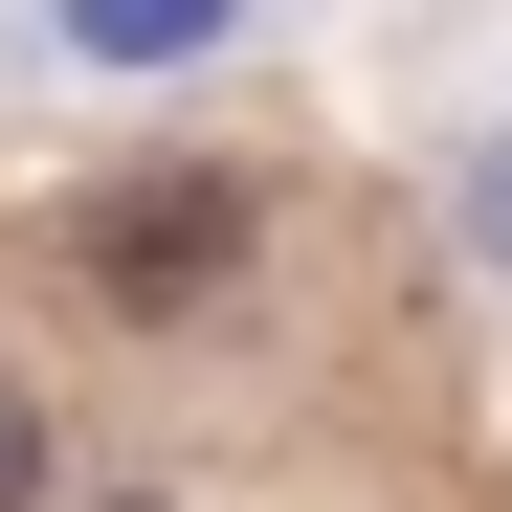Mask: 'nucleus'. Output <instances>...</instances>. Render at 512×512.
I'll use <instances>...</instances> for the list:
<instances>
[{"label":"nucleus","mask_w":512,"mask_h":512,"mask_svg":"<svg viewBox=\"0 0 512 512\" xmlns=\"http://www.w3.org/2000/svg\"><path fill=\"white\" fill-rule=\"evenodd\" d=\"M268 245H290V179L268 156H134V179H90L45 223V268L90 334H223L245 290H268Z\"/></svg>","instance_id":"obj_1"},{"label":"nucleus","mask_w":512,"mask_h":512,"mask_svg":"<svg viewBox=\"0 0 512 512\" xmlns=\"http://www.w3.org/2000/svg\"><path fill=\"white\" fill-rule=\"evenodd\" d=\"M23 67H90V90H179V67H245L290 0H0Z\"/></svg>","instance_id":"obj_2"},{"label":"nucleus","mask_w":512,"mask_h":512,"mask_svg":"<svg viewBox=\"0 0 512 512\" xmlns=\"http://www.w3.org/2000/svg\"><path fill=\"white\" fill-rule=\"evenodd\" d=\"M423 201H446V268H468V290H512V112H468L446 156H423Z\"/></svg>","instance_id":"obj_3"},{"label":"nucleus","mask_w":512,"mask_h":512,"mask_svg":"<svg viewBox=\"0 0 512 512\" xmlns=\"http://www.w3.org/2000/svg\"><path fill=\"white\" fill-rule=\"evenodd\" d=\"M0 512H67V379L0 334Z\"/></svg>","instance_id":"obj_4"}]
</instances>
